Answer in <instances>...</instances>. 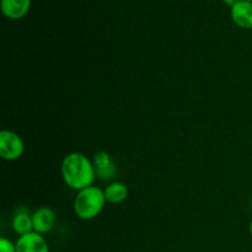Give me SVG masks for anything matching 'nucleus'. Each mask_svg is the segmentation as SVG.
I'll return each mask as SVG.
<instances>
[{
  "instance_id": "12",
  "label": "nucleus",
  "mask_w": 252,
  "mask_h": 252,
  "mask_svg": "<svg viewBox=\"0 0 252 252\" xmlns=\"http://www.w3.org/2000/svg\"><path fill=\"white\" fill-rule=\"evenodd\" d=\"M224 2H225L226 5H228V6H230V7H233L234 5L236 4V2L238 1H240V0H223Z\"/></svg>"
},
{
  "instance_id": "13",
  "label": "nucleus",
  "mask_w": 252,
  "mask_h": 252,
  "mask_svg": "<svg viewBox=\"0 0 252 252\" xmlns=\"http://www.w3.org/2000/svg\"><path fill=\"white\" fill-rule=\"evenodd\" d=\"M250 234H251V236H252V220H251V223H250Z\"/></svg>"
},
{
  "instance_id": "2",
  "label": "nucleus",
  "mask_w": 252,
  "mask_h": 252,
  "mask_svg": "<svg viewBox=\"0 0 252 252\" xmlns=\"http://www.w3.org/2000/svg\"><path fill=\"white\" fill-rule=\"evenodd\" d=\"M106 202L103 189L97 186H89L78 191L74 201V212L83 220H91L102 212Z\"/></svg>"
},
{
  "instance_id": "9",
  "label": "nucleus",
  "mask_w": 252,
  "mask_h": 252,
  "mask_svg": "<svg viewBox=\"0 0 252 252\" xmlns=\"http://www.w3.org/2000/svg\"><path fill=\"white\" fill-rule=\"evenodd\" d=\"M12 229L16 234L20 236L26 235V234L32 233L33 231V223H32V216H30L27 212L20 209L15 216L12 217L11 221Z\"/></svg>"
},
{
  "instance_id": "8",
  "label": "nucleus",
  "mask_w": 252,
  "mask_h": 252,
  "mask_svg": "<svg viewBox=\"0 0 252 252\" xmlns=\"http://www.w3.org/2000/svg\"><path fill=\"white\" fill-rule=\"evenodd\" d=\"M31 7V0H1V11L11 20L22 19Z\"/></svg>"
},
{
  "instance_id": "4",
  "label": "nucleus",
  "mask_w": 252,
  "mask_h": 252,
  "mask_svg": "<svg viewBox=\"0 0 252 252\" xmlns=\"http://www.w3.org/2000/svg\"><path fill=\"white\" fill-rule=\"evenodd\" d=\"M15 245L16 252H49L46 239L36 231L20 236Z\"/></svg>"
},
{
  "instance_id": "3",
  "label": "nucleus",
  "mask_w": 252,
  "mask_h": 252,
  "mask_svg": "<svg viewBox=\"0 0 252 252\" xmlns=\"http://www.w3.org/2000/svg\"><path fill=\"white\" fill-rule=\"evenodd\" d=\"M25 150L24 140L19 134L11 130H1L0 133V157L7 161H14L22 157Z\"/></svg>"
},
{
  "instance_id": "14",
  "label": "nucleus",
  "mask_w": 252,
  "mask_h": 252,
  "mask_svg": "<svg viewBox=\"0 0 252 252\" xmlns=\"http://www.w3.org/2000/svg\"><path fill=\"white\" fill-rule=\"evenodd\" d=\"M248 1H251L252 2V0H248Z\"/></svg>"
},
{
  "instance_id": "7",
  "label": "nucleus",
  "mask_w": 252,
  "mask_h": 252,
  "mask_svg": "<svg viewBox=\"0 0 252 252\" xmlns=\"http://www.w3.org/2000/svg\"><path fill=\"white\" fill-rule=\"evenodd\" d=\"M231 19L241 29H252V2L248 0L236 2L231 7Z\"/></svg>"
},
{
  "instance_id": "10",
  "label": "nucleus",
  "mask_w": 252,
  "mask_h": 252,
  "mask_svg": "<svg viewBox=\"0 0 252 252\" xmlns=\"http://www.w3.org/2000/svg\"><path fill=\"white\" fill-rule=\"evenodd\" d=\"M105 197L108 203L120 204L128 197V189L122 182H112L105 189Z\"/></svg>"
},
{
  "instance_id": "5",
  "label": "nucleus",
  "mask_w": 252,
  "mask_h": 252,
  "mask_svg": "<svg viewBox=\"0 0 252 252\" xmlns=\"http://www.w3.org/2000/svg\"><path fill=\"white\" fill-rule=\"evenodd\" d=\"M56 213L48 207H41L32 214L33 231L38 234L49 233L56 225Z\"/></svg>"
},
{
  "instance_id": "11",
  "label": "nucleus",
  "mask_w": 252,
  "mask_h": 252,
  "mask_svg": "<svg viewBox=\"0 0 252 252\" xmlns=\"http://www.w3.org/2000/svg\"><path fill=\"white\" fill-rule=\"evenodd\" d=\"M0 252H16V245L12 244L9 239H0Z\"/></svg>"
},
{
  "instance_id": "1",
  "label": "nucleus",
  "mask_w": 252,
  "mask_h": 252,
  "mask_svg": "<svg viewBox=\"0 0 252 252\" xmlns=\"http://www.w3.org/2000/svg\"><path fill=\"white\" fill-rule=\"evenodd\" d=\"M62 176L70 189L80 191L93 186L96 177L94 162L81 153H70L62 162Z\"/></svg>"
},
{
  "instance_id": "6",
  "label": "nucleus",
  "mask_w": 252,
  "mask_h": 252,
  "mask_svg": "<svg viewBox=\"0 0 252 252\" xmlns=\"http://www.w3.org/2000/svg\"><path fill=\"white\" fill-rule=\"evenodd\" d=\"M94 166H95L96 175L101 180L113 179L117 172L115 161L106 152H97L94 155Z\"/></svg>"
}]
</instances>
